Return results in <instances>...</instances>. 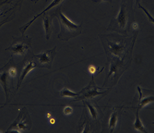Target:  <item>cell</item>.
Listing matches in <instances>:
<instances>
[{
  "instance_id": "cell-1",
  "label": "cell",
  "mask_w": 154,
  "mask_h": 133,
  "mask_svg": "<svg viewBox=\"0 0 154 133\" xmlns=\"http://www.w3.org/2000/svg\"><path fill=\"white\" fill-rule=\"evenodd\" d=\"M60 23V31L57 37L63 41H68L70 39L79 36L82 32V24L76 25L69 20L60 10V8L57 9L55 13Z\"/></svg>"
},
{
  "instance_id": "cell-4",
  "label": "cell",
  "mask_w": 154,
  "mask_h": 133,
  "mask_svg": "<svg viewBox=\"0 0 154 133\" xmlns=\"http://www.w3.org/2000/svg\"><path fill=\"white\" fill-rule=\"evenodd\" d=\"M64 1V0H54V1L52 2L51 4L48 6L42 12L38 14H37L36 16H35L34 17V18H33L32 20L30 21L29 23H26L25 25H23L22 27H21V28L20 29V31L22 32V34H24L25 32L27 30V29L30 26H31V25L35 22V21L38 18H39L40 16H41L42 15H43V14H45L47 11H48L49 10H51L52 8H53L54 7H55L56 6L60 4L62 2H63Z\"/></svg>"
},
{
  "instance_id": "cell-16",
  "label": "cell",
  "mask_w": 154,
  "mask_h": 133,
  "mask_svg": "<svg viewBox=\"0 0 154 133\" xmlns=\"http://www.w3.org/2000/svg\"><path fill=\"white\" fill-rule=\"evenodd\" d=\"M138 7L139 8L142 9L144 11V12L145 13V14L148 16V18H149V19L150 22H151L152 23H154V18H153L152 16H151V14L149 13V12H148V11L145 8H144L143 6H142L140 5L139 4L138 5Z\"/></svg>"
},
{
  "instance_id": "cell-10",
  "label": "cell",
  "mask_w": 154,
  "mask_h": 133,
  "mask_svg": "<svg viewBox=\"0 0 154 133\" xmlns=\"http://www.w3.org/2000/svg\"><path fill=\"white\" fill-rule=\"evenodd\" d=\"M118 121V111L115 109L113 112L112 113L109 122V128L111 133L113 132L114 129L116 128Z\"/></svg>"
},
{
  "instance_id": "cell-2",
  "label": "cell",
  "mask_w": 154,
  "mask_h": 133,
  "mask_svg": "<svg viewBox=\"0 0 154 133\" xmlns=\"http://www.w3.org/2000/svg\"><path fill=\"white\" fill-rule=\"evenodd\" d=\"M126 4V2L123 1L119 13L114 19V24L118 27L119 31L124 32L126 30L131 15L130 7L128 6Z\"/></svg>"
},
{
  "instance_id": "cell-5",
  "label": "cell",
  "mask_w": 154,
  "mask_h": 133,
  "mask_svg": "<svg viewBox=\"0 0 154 133\" xmlns=\"http://www.w3.org/2000/svg\"><path fill=\"white\" fill-rule=\"evenodd\" d=\"M31 46L30 42H18L9 48L11 51L17 55H23Z\"/></svg>"
},
{
  "instance_id": "cell-15",
  "label": "cell",
  "mask_w": 154,
  "mask_h": 133,
  "mask_svg": "<svg viewBox=\"0 0 154 133\" xmlns=\"http://www.w3.org/2000/svg\"><path fill=\"white\" fill-rule=\"evenodd\" d=\"M86 104H87V106L89 109V111L90 112V113L91 114V116H92L93 119L96 120L98 115L97 111L96 108L94 107L91 104H90L89 102H86Z\"/></svg>"
},
{
  "instance_id": "cell-17",
  "label": "cell",
  "mask_w": 154,
  "mask_h": 133,
  "mask_svg": "<svg viewBox=\"0 0 154 133\" xmlns=\"http://www.w3.org/2000/svg\"><path fill=\"white\" fill-rule=\"evenodd\" d=\"M72 112H73V109L72 107H71L69 106H66L63 109V112L66 115L71 114Z\"/></svg>"
},
{
  "instance_id": "cell-11",
  "label": "cell",
  "mask_w": 154,
  "mask_h": 133,
  "mask_svg": "<svg viewBox=\"0 0 154 133\" xmlns=\"http://www.w3.org/2000/svg\"><path fill=\"white\" fill-rule=\"evenodd\" d=\"M139 109H137V112H136V115H135V122L134 123V128L138 130L140 132L142 133H148L147 130L143 126V123H142V121L140 120V118L139 116Z\"/></svg>"
},
{
  "instance_id": "cell-18",
  "label": "cell",
  "mask_w": 154,
  "mask_h": 133,
  "mask_svg": "<svg viewBox=\"0 0 154 133\" xmlns=\"http://www.w3.org/2000/svg\"><path fill=\"white\" fill-rule=\"evenodd\" d=\"M9 75L11 77H15L17 74V70L15 68H11L8 72Z\"/></svg>"
},
{
  "instance_id": "cell-8",
  "label": "cell",
  "mask_w": 154,
  "mask_h": 133,
  "mask_svg": "<svg viewBox=\"0 0 154 133\" xmlns=\"http://www.w3.org/2000/svg\"><path fill=\"white\" fill-rule=\"evenodd\" d=\"M43 27L46 32V37L47 40H48L51 35L52 19L50 16L46 15L43 18Z\"/></svg>"
},
{
  "instance_id": "cell-19",
  "label": "cell",
  "mask_w": 154,
  "mask_h": 133,
  "mask_svg": "<svg viewBox=\"0 0 154 133\" xmlns=\"http://www.w3.org/2000/svg\"><path fill=\"white\" fill-rule=\"evenodd\" d=\"M88 70H89V72L91 73V74H94L96 72V67L94 66H93V65H91V66H89V68H88Z\"/></svg>"
},
{
  "instance_id": "cell-9",
  "label": "cell",
  "mask_w": 154,
  "mask_h": 133,
  "mask_svg": "<svg viewBox=\"0 0 154 133\" xmlns=\"http://www.w3.org/2000/svg\"><path fill=\"white\" fill-rule=\"evenodd\" d=\"M138 90L139 93V102L138 104V108L139 109L144 107L145 106L149 105L151 102H154V96H146V97H142V93L141 91V89L138 87Z\"/></svg>"
},
{
  "instance_id": "cell-6",
  "label": "cell",
  "mask_w": 154,
  "mask_h": 133,
  "mask_svg": "<svg viewBox=\"0 0 154 133\" xmlns=\"http://www.w3.org/2000/svg\"><path fill=\"white\" fill-rule=\"evenodd\" d=\"M36 66H37V64L35 62L30 61L26 64L25 66L23 67L22 71L21 72V75L18 82L17 88H18L21 86L22 82H23V81L24 80L25 77L27 75V74Z\"/></svg>"
},
{
  "instance_id": "cell-13",
  "label": "cell",
  "mask_w": 154,
  "mask_h": 133,
  "mask_svg": "<svg viewBox=\"0 0 154 133\" xmlns=\"http://www.w3.org/2000/svg\"><path fill=\"white\" fill-rule=\"evenodd\" d=\"M60 94L62 97H79L80 93L73 92L67 88H63L60 91Z\"/></svg>"
},
{
  "instance_id": "cell-21",
  "label": "cell",
  "mask_w": 154,
  "mask_h": 133,
  "mask_svg": "<svg viewBox=\"0 0 154 133\" xmlns=\"http://www.w3.org/2000/svg\"><path fill=\"white\" fill-rule=\"evenodd\" d=\"M139 0H136V4H137V5H138L139 4Z\"/></svg>"
},
{
  "instance_id": "cell-3",
  "label": "cell",
  "mask_w": 154,
  "mask_h": 133,
  "mask_svg": "<svg viewBox=\"0 0 154 133\" xmlns=\"http://www.w3.org/2000/svg\"><path fill=\"white\" fill-rule=\"evenodd\" d=\"M57 47H54L51 50H48L42 53L39 55L34 56L38 62L42 66L50 69L51 67L52 62L56 55Z\"/></svg>"
},
{
  "instance_id": "cell-20",
  "label": "cell",
  "mask_w": 154,
  "mask_h": 133,
  "mask_svg": "<svg viewBox=\"0 0 154 133\" xmlns=\"http://www.w3.org/2000/svg\"><path fill=\"white\" fill-rule=\"evenodd\" d=\"M92 1L96 4L101 3L103 2H111V0H92Z\"/></svg>"
},
{
  "instance_id": "cell-7",
  "label": "cell",
  "mask_w": 154,
  "mask_h": 133,
  "mask_svg": "<svg viewBox=\"0 0 154 133\" xmlns=\"http://www.w3.org/2000/svg\"><path fill=\"white\" fill-rule=\"evenodd\" d=\"M92 86L89 87L88 86L87 88H85V89H84L82 91V93H84L83 95H80V96H82L81 99H87V98H89V97H93L96 96H97L98 95H101L103 94L104 92H98L97 90V87L96 86L94 83L93 82V79L92 80Z\"/></svg>"
},
{
  "instance_id": "cell-12",
  "label": "cell",
  "mask_w": 154,
  "mask_h": 133,
  "mask_svg": "<svg viewBox=\"0 0 154 133\" xmlns=\"http://www.w3.org/2000/svg\"><path fill=\"white\" fill-rule=\"evenodd\" d=\"M7 78H8V73L6 72H4L0 74V84L3 87L5 92L6 101H8L9 95H8V86H7Z\"/></svg>"
},
{
  "instance_id": "cell-14",
  "label": "cell",
  "mask_w": 154,
  "mask_h": 133,
  "mask_svg": "<svg viewBox=\"0 0 154 133\" xmlns=\"http://www.w3.org/2000/svg\"><path fill=\"white\" fill-rule=\"evenodd\" d=\"M110 51L113 53L115 55H120L121 52L123 51V45L117 43H112L110 44Z\"/></svg>"
}]
</instances>
